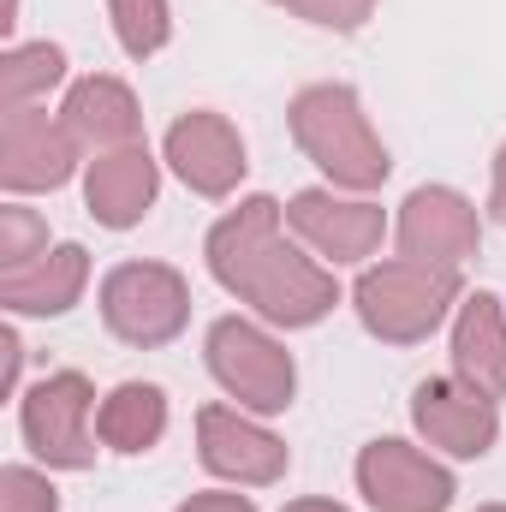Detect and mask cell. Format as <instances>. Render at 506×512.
Returning <instances> with one entry per match:
<instances>
[{
  "mask_svg": "<svg viewBox=\"0 0 506 512\" xmlns=\"http://www.w3.org/2000/svg\"><path fill=\"white\" fill-rule=\"evenodd\" d=\"M0 352H6V399H18L24 393V334H18V322H6Z\"/></svg>",
  "mask_w": 506,
  "mask_h": 512,
  "instance_id": "cell-25",
  "label": "cell"
},
{
  "mask_svg": "<svg viewBox=\"0 0 506 512\" xmlns=\"http://www.w3.org/2000/svg\"><path fill=\"white\" fill-rule=\"evenodd\" d=\"M286 233L328 268H370L381 245L393 239V215L376 197L334 191V185H304L286 197Z\"/></svg>",
  "mask_w": 506,
  "mask_h": 512,
  "instance_id": "cell-7",
  "label": "cell"
},
{
  "mask_svg": "<svg viewBox=\"0 0 506 512\" xmlns=\"http://www.w3.org/2000/svg\"><path fill=\"white\" fill-rule=\"evenodd\" d=\"M66 131L78 137V149L96 161V155H114V149H131L143 143V102L126 78L114 72H84L60 90V108H54Z\"/></svg>",
  "mask_w": 506,
  "mask_h": 512,
  "instance_id": "cell-15",
  "label": "cell"
},
{
  "mask_svg": "<svg viewBox=\"0 0 506 512\" xmlns=\"http://www.w3.org/2000/svg\"><path fill=\"white\" fill-rule=\"evenodd\" d=\"M173 512H256V501L245 495V489H227V483H221V489H197V495H185Z\"/></svg>",
  "mask_w": 506,
  "mask_h": 512,
  "instance_id": "cell-24",
  "label": "cell"
},
{
  "mask_svg": "<svg viewBox=\"0 0 506 512\" xmlns=\"http://www.w3.org/2000/svg\"><path fill=\"white\" fill-rule=\"evenodd\" d=\"M286 18L310 24V30H334V36H358L370 18L381 12V0H268Z\"/></svg>",
  "mask_w": 506,
  "mask_h": 512,
  "instance_id": "cell-22",
  "label": "cell"
},
{
  "mask_svg": "<svg viewBox=\"0 0 506 512\" xmlns=\"http://www.w3.org/2000/svg\"><path fill=\"white\" fill-rule=\"evenodd\" d=\"M96 310H102V328L120 346H131V352H161V346H173L191 328V280L173 262L131 256V262H114L102 274Z\"/></svg>",
  "mask_w": 506,
  "mask_h": 512,
  "instance_id": "cell-5",
  "label": "cell"
},
{
  "mask_svg": "<svg viewBox=\"0 0 506 512\" xmlns=\"http://www.w3.org/2000/svg\"><path fill=\"white\" fill-rule=\"evenodd\" d=\"M161 173H167V161L149 143H131V149L84 161V209H90V221L108 227V233L143 227L149 209L161 203Z\"/></svg>",
  "mask_w": 506,
  "mask_h": 512,
  "instance_id": "cell-14",
  "label": "cell"
},
{
  "mask_svg": "<svg viewBox=\"0 0 506 512\" xmlns=\"http://www.w3.org/2000/svg\"><path fill=\"white\" fill-rule=\"evenodd\" d=\"M108 30L126 60H155L173 42V0H108Z\"/></svg>",
  "mask_w": 506,
  "mask_h": 512,
  "instance_id": "cell-20",
  "label": "cell"
},
{
  "mask_svg": "<svg viewBox=\"0 0 506 512\" xmlns=\"http://www.w3.org/2000/svg\"><path fill=\"white\" fill-rule=\"evenodd\" d=\"M84 149L48 108H12L0 114V191L6 197H42L72 179H84Z\"/></svg>",
  "mask_w": 506,
  "mask_h": 512,
  "instance_id": "cell-13",
  "label": "cell"
},
{
  "mask_svg": "<svg viewBox=\"0 0 506 512\" xmlns=\"http://www.w3.org/2000/svg\"><path fill=\"white\" fill-rule=\"evenodd\" d=\"M197 465L227 489H274L292 471V447L268 429V417L215 399L197 411Z\"/></svg>",
  "mask_w": 506,
  "mask_h": 512,
  "instance_id": "cell-9",
  "label": "cell"
},
{
  "mask_svg": "<svg viewBox=\"0 0 506 512\" xmlns=\"http://www.w3.org/2000/svg\"><path fill=\"white\" fill-rule=\"evenodd\" d=\"M352 483L370 512H447L459 501V477L441 453L405 435H376L352 459Z\"/></svg>",
  "mask_w": 506,
  "mask_h": 512,
  "instance_id": "cell-8",
  "label": "cell"
},
{
  "mask_svg": "<svg viewBox=\"0 0 506 512\" xmlns=\"http://www.w3.org/2000/svg\"><path fill=\"white\" fill-rule=\"evenodd\" d=\"M203 262H209V280L227 298L245 304V316L280 328V334L328 322L334 304L346 298L340 292V268H328L322 256H310L286 233V203L268 197V191L239 197L209 227Z\"/></svg>",
  "mask_w": 506,
  "mask_h": 512,
  "instance_id": "cell-1",
  "label": "cell"
},
{
  "mask_svg": "<svg viewBox=\"0 0 506 512\" xmlns=\"http://www.w3.org/2000/svg\"><path fill=\"white\" fill-rule=\"evenodd\" d=\"M42 251H54V239H48V215L30 209L24 197H6V209H0V274L30 268Z\"/></svg>",
  "mask_w": 506,
  "mask_h": 512,
  "instance_id": "cell-21",
  "label": "cell"
},
{
  "mask_svg": "<svg viewBox=\"0 0 506 512\" xmlns=\"http://www.w3.org/2000/svg\"><path fill=\"white\" fill-rule=\"evenodd\" d=\"M72 84V60L60 42H6L0 54V114L12 108H48L54 90Z\"/></svg>",
  "mask_w": 506,
  "mask_h": 512,
  "instance_id": "cell-19",
  "label": "cell"
},
{
  "mask_svg": "<svg viewBox=\"0 0 506 512\" xmlns=\"http://www.w3.org/2000/svg\"><path fill=\"white\" fill-rule=\"evenodd\" d=\"M447 358L453 376L489 399H506V298L501 292H465L447 322Z\"/></svg>",
  "mask_w": 506,
  "mask_h": 512,
  "instance_id": "cell-16",
  "label": "cell"
},
{
  "mask_svg": "<svg viewBox=\"0 0 506 512\" xmlns=\"http://www.w3.org/2000/svg\"><path fill=\"white\" fill-rule=\"evenodd\" d=\"M0 512H60V489L48 465H0Z\"/></svg>",
  "mask_w": 506,
  "mask_h": 512,
  "instance_id": "cell-23",
  "label": "cell"
},
{
  "mask_svg": "<svg viewBox=\"0 0 506 512\" xmlns=\"http://www.w3.org/2000/svg\"><path fill=\"white\" fill-rule=\"evenodd\" d=\"M96 382L84 370H48L18 393V435L48 471H96L102 435H96Z\"/></svg>",
  "mask_w": 506,
  "mask_h": 512,
  "instance_id": "cell-6",
  "label": "cell"
},
{
  "mask_svg": "<svg viewBox=\"0 0 506 512\" xmlns=\"http://www.w3.org/2000/svg\"><path fill=\"white\" fill-rule=\"evenodd\" d=\"M84 292H90V251L84 245H54V251H42L30 268H12V274H0V310L12 316V322H24V316H66V310H78L84 304Z\"/></svg>",
  "mask_w": 506,
  "mask_h": 512,
  "instance_id": "cell-17",
  "label": "cell"
},
{
  "mask_svg": "<svg viewBox=\"0 0 506 512\" xmlns=\"http://www.w3.org/2000/svg\"><path fill=\"white\" fill-rule=\"evenodd\" d=\"M280 512H352V507H340V501H328V495H298V501H286Z\"/></svg>",
  "mask_w": 506,
  "mask_h": 512,
  "instance_id": "cell-27",
  "label": "cell"
},
{
  "mask_svg": "<svg viewBox=\"0 0 506 512\" xmlns=\"http://www.w3.org/2000/svg\"><path fill=\"white\" fill-rule=\"evenodd\" d=\"M167 423H173V405H167V387L161 382H120V387H108L102 405H96V435L120 459L155 453L167 441Z\"/></svg>",
  "mask_w": 506,
  "mask_h": 512,
  "instance_id": "cell-18",
  "label": "cell"
},
{
  "mask_svg": "<svg viewBox=\"0 0 506 512\" xmlns=\"http://www.w3.org/2000/svg\"><path fill=\"white\" fill-rule=\"evenodd\" d=\"M352 316L358 328L381 346H423L429 334H441L465 298V274L453 268H429L411 256H376L370 268H358L352 280Z\"/></svg>",
  "mask_w": 506,
  "mask_h": 512,
  "instance_id": "cell-3",
  "label": "cell"
},
{
  "mask_svg": "<svg viewBox=\"0 0 506 512\" xmlns=\"http://www.w3.org/2000/svg\"><path fill=\"white\" fill-rule=\"evenodd\" d=\"M411 429L447 465H471L501 447V399L465 387L447 370V376H429L411 387Z\"/></svg>",
  "mask_w": 506,
  "mask_h": 512,
  "instance_id": "cell-12",
  "label": "cell"
},
{
  "mask_svg": "<svg viewBox=\"0 0 506 512\" xmlns=\"http://www.w3.org/2000/svg\"><path fill=\"white\" fill-rule=\"evenodd\" d=\"M161 161L167 173L203 197V203H227L239 197L245 173H251V149H245V131L233 126L221 108H185L167 137H161Z\"/></svg>",
  "mask_w": 506,
  "mask_h": 512,
  "instance_id": "cell-10",
  "label": "cell"
},
{
  "mask_svg": "<svg viewBox=\"0 0 506 512\" xmlns=\"http://www.w3.org/2000/svg\"><path fill=\"white\" fill-rule=\"evenodd\" d=\"M477 512H506V501H489V507H477Z\"/></svg>",
  "mask_w": 506,
  "mask_h": 512,
  "instance_id": "cell-28",
  "label": "cell"
},
{
  "mask_svg": "<svg viewBox=\"0 0 506 512\" xmlns=\"http://www.w3.org/2000/svg\"><path fill=\"white\" fill-rule=\"evenodd\" d=\"M286 131H292L298 155H304V161L322 173V185H334V191L376 197L381 185L393 179V149L381 143L364 96H358L352 84H340V78L304 84V90L286 102Z\"/></svg>",
  "mask_w": 506,
  "mask_h": 512,
  "instance_id": "cell-2",
  "label": "cell"
},
{
  "mask_svg": "<svg viewBox=\"0 0 506 512\" xmlns=\"http://www.w3.org/2000/svg\"><path fill=\"white\" fill-rule=\"evenodd\" d=\"M489 215L506 227V137L495 149V161H489Z\"/></svg>",
  "mask_w": 506,
  "mask_h": 512,
  "instance_id": "cell-26",
  "label": "cell"
},
{
  "mask_svg": "<svg viewBox=\"0 0 506 512\" xmlns=\"http://www.w3.org/2000/svg\"><path fill=\"white\" fill-rule=\"evenodd\" d=\"M477 251H483V215L459 185H441V179L411 185L405 203L393 209V256L465 274V262Z\"/></svg>",
  "mask_w": 506,
  "mask_h": 512,
  "instance_id": "cell-11",
  "label": "cell"
},
{
  "mask_svg": "<svg viewBox=\"0 0 506 512\" xmlns=\"http://www.w3.org/2000/svg\"><path fill=\"white\" fill-rule=\"evenodd\" d=\"M203 364L239 411H256L274 423L298 405V358L286 352L280 328L256 316H215L203 334Z\"/></svg>",
  "mask_w": 506,
  "mask_h": 512,
  "instance_id": "cell-4",
  "label": "cell"
}]
</instances>
